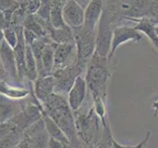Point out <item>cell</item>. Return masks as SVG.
I'll list each match as a JSON object with an SVG mask.
<instances>
[{"label": "cell", "instance_id": "obj_14", "mask_svg": "<svg viewBox=\"0 0 158 148\" xmlns=\"http://www.w3.org/2000/svg\"><path fill=\"white\" fill-rule=\"evenodd\" d=\"M56 43L51 42L46 44L42 54L41 66L39 69V77L52 75L53 67H54V49Z\"/></svg>", "mask_w": 158, "mask_h": 148}, {"label": "cell", "instance_id": "obj_30", "mask_svg": "<svg viewBox=\"0 0 158 148\" xmlns=\"http://www.w3.org/2000/svg\"><path fill=\"white\" fill-rule=\"evenodd\" d=\"M5 78H7V75H6V72H5L4 68L2 66L1 62H0V81L4 80Z\"/></svg>", "mask_w": 158, "mask_h": 148}, {"label": "cell", "instance_id": "obj_5", "mask_svg": "<svg viewBox=\"0 0 158 148\" xmlns=\"http://www.w3.org/2000/svg\"><path fill=\"white\" fill-rule=\"evenodd\" d=\"M142 39V34L138 32L133 26H131V25H120V26H117L114 29L111 51L108 57L113 58L114 56H115L116 51L122 44L128 42L140 43Z\"/></svg>", "mask_w": 158, "mask_h": 148}, {"label": "cell", "instance_id": "obj_20", "mask_svg": "<svg viewBox=\"0 0 158 148\" xmlns=\"http://www.w3.org/2000/svg\"><path fill=\"white\" fill-rule=\"evenodd\" d=\"M21 131L14 130L0 140V148H15L20 140L24 137Z\"/></svg>", "mask_w": 158, "mask_h": 148}, {"label": "cell", "instance_id": "obj_2", "mask_svg": "<svg viewBox=\"0 0 158 148\" xmlns=\"http://www.w3.org/2000/svg\"><path fill=\"white\" fill-rule=\"evenodd\" d=\"M74 42L77 49V61L88 65L89 61L95 53L96 32L89 31L83 26L72 29Z\"/></svg>", "mask_w": 158, "mask_h": 148}, {"label": "cell", "instance_id": "obj_17", "mask_svg": "<svg viewBox=\"0 0 158 148\" xmlns=\"http://www.w3.org/2000/svg\"><path fill=\"white\" fill-rule=\"evenodd\" d=\"M0 94L10 99L19 100V99H22L28 96L29 91L23 88L12 87L10 84H7L6 82L0 81Z\"/></svg>", "mask_w": 158, "mask_h": 148}, {"label": "cell", "instance_id": "obj_34", "mask_svg": "<svg viewBox=\"0 0 158 148\" xmlns=\"http://www.w3.org/2000/svg\"><path fill=\"white\" fill-rule=\"evenodd\" d=\"M67 148H75V147L72 146V145H70V144H68V145H67Z\"/></svg>", "mask_w": 158, "mask_h": 148}, {"label": "cell", "instance_id": "obj_13", "mask_svg": "<svg viewBox=\"0 0 158 148\" xmlns=\"http://www.w3.org/2000/svg\"><path fill=\"white\" fill-rule=\"evenodd\" d=\"M157 21V19L155 18H140L133 20V24L135 27L138 32H140L144 36L148 38V39L152 43V46L156 48V51H158V37L156 36L154 26L155 23Z\"/></svg>", "mask_w": 158, "mask_h": 148}, {"label": "cell", "instance_id": "obj_11", "mask_svg": "<svg viewBox=\"0 0 158 148\" xmlns=\"http://www.w3.org/2000/svg\"><path fill=\"white\" fill-rule=\"evenodd\" d=\"M24 108L19 101L0 95V123L11 121L24 110Z\"/></svg>", "mask_w": 158, "mask_h": 148}, {"label": "cell", "instance_id": "obj_22", "mask_svg": "<svg viewBox=\"0 0 158 148\" xmlns=\"http://www.w3.org/2000/svg\"><path fill=\"white\" fill-rule=\"evenodd\" d=\"M52 10V0H41V4L36 12V16L44 22L49 23V15Z\"/></svg>", "mask_w": 158, "mask_h": 148}, {"label": "cell", "instance_id": "obj_12", "mask_svg": "<svg viewBox=\"0 0 158 148\" xmlns=\"http://www.w3.org/2000/svg\"><path fill=\"white\" fill-rule=\"evenodd\" d=\"M34 82V93L39 101L44 103L48 100V98L54 94L56 79L53 75L38 77L37 80H35Z\"/></svg>", "mask_w": 158, "mask_h": 148}, {"label": "cell", "instance_id": "obj_26", "mask_svg": "<svg viewBox=\"0 0 158 148\" xmlns=\"http://www.w3.org/2000/svg\"><path fill=\"white\" fill-rule=\"evenodd\" d=\"M15 148H33V145L28 137H23Z\"/></svg>", "mask_w": 158, "mask_h": 148}, {"label": "cell", "instance_id": "obj_25", "mask_svg": "<svg viewBox=\"0 0 158 148\" xmlns=\"http://www.w3.org/2000/svg\"><path fill=\"white\" fill-rule=\"evenodd\" d=\"M67 145L68 144L54 139L52 137H49L48 141V148H67Z\"/></svg>", "mask_w": 158, "mask_h": 148}, {"label": "cell", "instance_id": "obj_31", "mask_svg": "<svg viewBox=\"0 0 158 148\" xmlns=\"http://www.w3.org/2000/svg\"><path fill=\"white\" fill-rule=\"evenodd\" d=\"M52 2H56V3H58V4H60V5H63L65 4V2L66 1H68V0H52Z\"/></svg>", "mask_w": 158, "mask_h": 148}, {"label": "cell", "instance_id": "obj_28", "mask_svg": "<svg viewBox=\"0 0 158 148\" xmlns=\"http://www.w3.org/2000/svg\"><path fill=\"white\" fill-rule=\"evenodd\" d=\"M74 1H76L83 9H85L88 6V4L90 3L92 0H74Z\"/></svg>", "mask_w": 158, "mask_h": 148}, {"label": "cell", "instance_id": "obj_1", "mask_svg": "<svg viewBox=\"0 0 158 148\" xmlns=\"http://www.w3.org/2000/svg\"><path fill=\"white\" fill-rule=\"evenodd\" d=\"M117 60L94 53L86 68L85 80L92 98H101L107 102L108 87Z\"/></svg>", "mask_w": 158, "mask_h": 148}, {"label": "cell", "instance_id": "obj_21", "mask_svg": "<svg viewBox=\"0 0 158 148\" xmlns=\"http://www.w3.org/2000/svg\"><path fill=\"white\" fill-rule=\"evenodd\" d=\"M3 37H4V41L6 42L10 47L14 48L17 46L19 38H18V34L16 31V28H15V25L9 24L5 27L3 30Z\"/></svg>", "mask_w": 158, "mask_h": 148}, {"label": "cell", "instance_id": "obj_29", "mask_svg": "<svg viewBox=\"0 0 158 148\" xmlns=\"http://www.w3.org/2000/svg\"><path fill=\"white\" fill-rule=\"evenodd\" d=\"M152 110L154 112V117H156L158 115V98L152 103Z\"/></svg>", "mask_w": 158, "mask_h": 148}, {"label": "cell", "instance_id": "obj_33", "mask_svg": "<svg viewBox=\"0 0 158 148\" xmlns=\"http://www.w3.org/2000/svg\"><path fill=\"white\" fill-rule=\"evenodd\" d=\"M154 30H155V33H156V36L158 37V19L155 23V26H154Z\"/></svg>", "mask_w": 158, "mask_h": 148}, {"label": "cell", "instance_id": "obj_15", "mask_svg": "<svg viewBox=\"0 0 158 148\" xmlns=\"http://www.w3.org/2000/svg\"><path fill=\"white\" fill-rule=\"evenodd\" d=\"M43 120L44 122V126H46V130L49 137H52L54 139L65 143V144H69L68 138L64 134V132L61 130V128L57 125V123L54 121L48 113H43Z\"/></svg>", "mask_w": 158, "mask_h": 148}, {"label": "cell", "instance_id": "obj_8", "mask_svg": "<svg viewBox=\"0 0 158 148\" xmlns=\"http://www.w3.org/2000/svg\"><path fill=\"white\" fill-rule=\"evenodd\" d=\"M0 62L6 72L7 78L9 77L11 82H21L19 80L18 71H17V63L15 57L14 49L9 44L3 41L0 46Z\"/></svg>", "mask_w": 158, "mask_h": 148}, {"label": "cell", "instance_id": "obj_7", "mask_svg": "<svg viewBox=\"0 0 158 148\" xmlns=\"http://www.w3.org/2000/svg\"><path fill=\"white\" fill-rule=\"evenodd\" d=\"M87 90L85 78L82 75L78 76L67 94V103L73 113H76L81 109L87 96Z\"/></svg>", "mask_w": 158, "mask_h": 148}, {"label": "cell", "instance_id": "obj_19", "mask_svg": "<svg viewBox=\"0 0 158 148\" xmlns=\"http://www.w3.org/2000/svg\"><path fill=\"white\" fill-rule=\"evenodd\" d=\"M23 28L28 29L30 31L34 32L37 36L41 39V38H44V37H48L44 29L43 28V26L39 23L38 19L36 18V16L33 15H27L26 18L24 19L23 21Z\"/></svg>", "mask_w": 158, "mask_h": 148}, {"label": "cell", "instance_id": "obj_10", "mask_svg": "<svg viewBox=\"0 0 158 148\" xmlns=\"http://www.w3.org/2000/svg\"><path fill=\"white\" fill-rule=\"evenodd\" d=\"M104 9H105V1L104 0H92L88 4V6L84 9L83 27L89 31L96 32Z\"/></svg>", "mask_w": 158, "mask_h": 148}, {"label": "cell", "instance_id": "obj_3", "mask_svg": "<svg viewBox=\"0 0 158 148\" xmlns=\"http://www.w3.org/2000/svg\"><path fill=\"white\" fill-rule=\"evenodd\" d=\"M116 25L113 21L111 14L104 9L100 22L96 31V48L95 53L103 57H108L110 54L114 29Z\"/></svg>", "mask_w": 158, "mask_h": 148}, {"label": "cell", "instance_id": "obj_6", "mask_svg": "<svg viewBox=\"0 0 158 148\" xmlns=\"http://www.w3.org/2000/svg\"><path fill=\"white\" fill-rule=\"evenodd\" d=\"M77 61V49L75 42L58 43L54 49L53 71L72 65ZM53 73V72H52Z\"/></svg>", "mask_w": 158, "mask_h": 148}, {"label": "cell", "instance_id": "obj_9", "mask_svg": "<svg viewBox=\"0 0 158 148\" xmlns=\"http://www.w3.org/2000/svg\"><path fill=\"white\" fill-rule=\"evenodd\" d=\"M62 17L69 28L82 27L84 25V9L74 0H68L62 7Z\"/></svg>", "mask_w": 158, "mask_h": 148}, {"label": "cell", "instance_id": "obj_4", "mask_svg": "<svg viewBox=\"0 0 158 148\" xmlns=\"http://www.w3.org/2000/svg\"><path fill=\"white\" fill-rule=\"evenodd\" d=\"M86 68L87 65H84L81 62L76 61L72 65L53 71L52 75L56 79L54 94L63 97L64 95H67L74 82H75L76 78L82 75V73L86 71Z\"/></svg>", "mask_w": 158, "mask_h": 148}, {"label": "cell", "instance_id": "obj_16", "mask_svg": "<svg viewBox=\"0 0 158 148\" xmlns=\"http://www.w3.org/2000/svg\"><path fill=\"white\" fill-rule=\"evenodd\" d=\"M25 74L26 77L32 81L37 80L39 77L38 74V67L37 62L35 59L34 53L32 51V48L30 46L26 47V58H25Z\"/></svg>", "mask_w": 158, "mask_h": 148}, {"label": "cell", "instance_id": "obj_24", "mask_svg": "<svg viewBox=\"0 0 158 148\" xmlns=\"http://www.w3.org/2000/svg\"><path fill=\"white\" fill-rule=\"evenodd\" d=\"M23 37H24L25 43H26L27 46H32L35 42L38 41L40 39L34 32L30 31L28 29H25V28H23Z\"/></svg>", "mask_w": 158, "mask_h": 148}, {"label": "cell", "instance_id": "obj_18", "mask_svg": "<svg viewBox=\"0 0 158 148\" xmlns=\"http://www.w3.org/2000/svg\"><path fill=\"white\" fill-rule=\"evenodd\" d=\"M62 5L52 1V10L49 15V24L53 29H60L66 25L62 17Z\"/></svg>", "mask_w": 158, "mask_h": 148}, {"label": "cell", "instance_id": "obj_27", "mask_svg": "<svg viewBox=\"0 0 158 148\" xmlns=\"http://www.w3.org/2000/svg\"><path fill=\"white\" fill-rule=\"evenodd\" d=\"M7 25H9V24L7 23V20H6V17H5L4 13L0 12V30H3Z\"/></svg>", "mask_w": 158, "mask_h": 148}, {"label": "cell", "instance_id": "obj_23", "mask_svg": "<svg viewBox=\"0 0 158 148\" xmlns=\"http://www.w3.org/2000/svg\"><path fill=\"white\" fill-rule=\"evenodd\" d=\"M150 137H151V130H147L145 137L138 143L136 145H123L118 143L116 140H114L113 143V148H146L147 144H148V141L150 140Z\"/></svg>", "mask_w": 158, "mask_h": 148}, {"label": "cell", "instance_id": "obj_32", "mask_svg": "<svg viewBox=\"0 0 158 148\" xmlns=\"http://www.w3.org/2000/svg\"><path fill=\"white\" fill-rule=\"evenodd\" d=\"M3 41H4L3 32H2V30H0V46H1V43H3Z\"/></svg>", "mask_w": 158, "mask_h": 148}]
</instances>
